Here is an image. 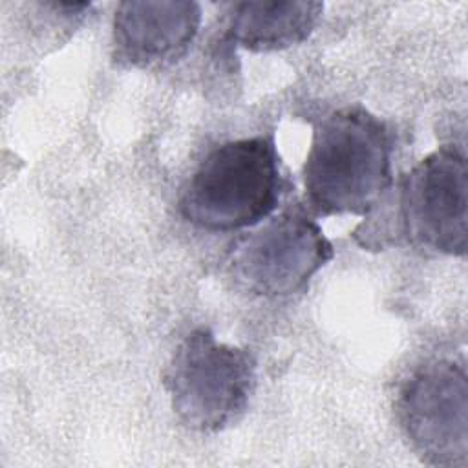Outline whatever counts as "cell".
Wrapping results in <instances>:
<instances>
[{"instance_id":"1","label":"cell","mask_w":468,"mask_h":468,"mask_svg":"<svg viewBox=\"0 0 468 468\" xmlns=\"http://www.w3.org/2000/svg\"><path fill=\"white\" fill-rule=\"evenodd\" d=\"M393 141L388 126L362 106L325 115L303 163L309 210L316 216H367L391 185Z\"/></svg>"},{"instance_id":"2","label":"cell","mask_w":468,"mask_h":468,"mask_svg":"<svg viewBox=\"0 0 468 468\" xmlns=\"http://www.w3.org/2000/svg\"><path fill=\"white\" fill-rule=\"evenodd\" d=\"M282 188L274 139H236L216 146L199 163L185 186L179 210L203 230L247 229L276 210Z\"/></svg>"},{"instance_id":"3","label":"cell","mask_w":468,"mask_h":468,"mask_svg":"<svg viewBox=\"0 0 468 468\" xmlns=\"http://www.w3.org/2000/svg\"><path fill=\"white\" fill-rule=\"evenodd\" d=\"M163 384L181 424L216 433L247 411L256 388V360L247 349L218 342L210 329L197 327L174 351Z\"/></svg>"},{"instance_id":"4","label":"cell","mask_w":468,"mask_h":468,"mask_svg":"<svg viewBox=\"0 0 468 468\" xmlns=\"http://www.w3.org/2000/svg\"><path fill=\"white\" fill-rule=\"evenodd\" d=\"M335 256L331 241L302 205H289L232 249L229 271L252 294L289 296Z\"/></svg>"},{"instance_id":"5","label":"cell","mask_w":468,"mask_h":468,"mask_svg":"<svg viewBox=\"0 0 468 468\" xmlns=\"http://www.w3.org/2000/svg\"><path fill=\"white\" fill-rule=\"evenodd\" d=\"M395 410L422 463L468 464V377L463 360L439 358L417 367L402 384Z\"/></svg>"},{"instance_id":"6","label":"cell","mask_w":468,"mask_h":468,"mask_svg":"<svg viewBox=\"0 0 468 468\" xmlns=\"http://www.w3.org/2000/svg\"><path fill=\"white\" fill-rule=\"evenodd\" d=\"M399 218L410 243L464 256L468 241V165L463 146L444 144L400 181Z\"/></svg>"},{"instance_id":"7","label":"cell","mask_w":468,"mask_h":468,"mask_svg":"<svg viewBox=\"0 0 468 468\" xmlns=\"http://www.w3.org/2000/svg\"><path fill=\"white\" fill-rule=\"evenodd\" d=\"M201 26L197 2H121L113 16V58L150 68L181 57Z\"/></svg>"},{"instance_id":"8","label":"cell","mask_w":468,"mask_h":468,"mask_svg":"<svg viewBox=\"0 0 468 468\" xmlns=\"http://www.w3.org/2000/svg\"><path fill=\"white\" fill-rule=\"evenodd\" d=\"M324 11L322 2H239L232 5L225 38L249 51L302 44Z\"/></svg>"}]
</instances>
